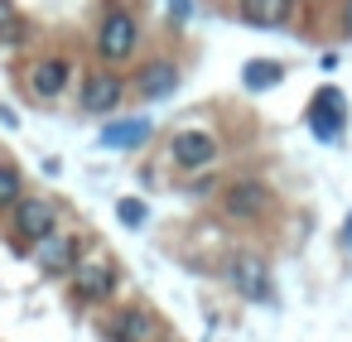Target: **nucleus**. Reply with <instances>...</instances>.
<instances>
[{"label":"nucleus","instance_id":"nucleus-1","mask_svg":"<svg viewBox=\"0 0 352 342\" xmlns=\"http://www.w3.org/2000/svg\"><path fill=\"white\" fill-rule=\"evenodd\" d=\"M217 155H222V145H217V135L203 130V126H188V130H174V135H169V164L184 169V174L212 169Z\"/></svg>","mask_w":352,"mask_h":342},{"label":"nucleus","instance_id":"nucleus-2","mask_svg":"<svg viewBox=\"0 0 352 342\" xmlns=\"http://www.w3.org/2000/svg\"><path fill=\"white\" fill-rule=\"evenodd\" d=\"M135 49H140V20L131 10H107L97 25V54L107 63H126Z\"/></svg>","mask_w":352,"mask_h":342},{"label":"nucleus","instance_id":"nucleus-3","mask_svg":"<svg viewBox=\"0 0 352 342\" xmlns=\"http://www.w3.org/2000/svg\"><path fill=\"white\" fill-rule=\"evenodd\" d=\"M309 130H314V140H323V145H338V140H342V130H347V102H342L338 87H323V92L314 97V106H309Z\"/></svg>","mask_w":352,"mask_h":342},{"label":"nucleus","instance_id":"nucleus-4","mask_svg":"<svg viewBox=\"0 0 352 342\" xmlns=\"http://www.w3.org/2000/svg\"><path fill=\"white\" fill-rule=\"evenodd\" d=\"M227 280H232V289H236L241 299H251V304H270V299H275V284H270V270H265L261 255H232V260H227Z\"/></svg>","mask_w":352,"mask_h":342},{"label":"nucleus","instance_id":"nucleus-5","mask_svg":"<svg viewBox=\"0 0 352 342\" xmlns=\"http://www.w3.org/2000/svg\"><path fill=\"white\" fill-rule=\"evenodd\" d=\"M270 188L265 183H256V179H236L227 193H222V207H227V217L232 222H261L265 212H270Z\"/></svg>","mask_w":352,"mask_h":342},{"label":"nucleus","instance_id":"nucleus-6","mask_svg":"<svg viewBox=\"0 0 352 342\" xmlns=\"http://www.w3.org/2000/svg\"><path fill=\"white\" fill-rule=\"evenodd\" d=\"M121 97H126V78H121V73L97 68V73L82 78V111H87V116H107V111H116Z\"/></svg>","mask_w":352,"mask_h":342},{"label":"nucleus","instance_id":"nucleus-7","mask_svg":"<svg viewBox=\"0 0 352 342\" xmlns=\"http://www.w3.org/2000/svg\"><path fill=\"white\" fill-rule=\"evenodd\" d=\"M58 227V207L49 203V198H15V236H25V241H39V236H49Z\"/></svg>","mask_w":352,"mask_h":342},{"label":"nucleus","instance_id":"nucleus-8","mask_svg":"<svg viewBox=\"0 0 352 342\" xmlns=\"http://www.w3.org/2000/svg\"><path fill=\"white\" fill-rule=\"evenodd\" d=\"M68 275H73L78 299H87V304H102L116 294V265H107V260H78Z\"/></svg>","mask_w":352,"mask_h":342},{"label":"nucleus","instance_id":"nucleus-9","mask_svg":"<svg viewBox=\"0 0 352 342\" xmlns=\"http://www.w3.org/2000/svg\"><path fill=\"white\" fill-rule=\"evenodd\" d=\"M34 246V260H39V270H49V275H68L73 265H78V241L68 236V231H49V236H39V241H30Z\"/></svg>","mask_w":352,"mask_h":342},{"label":"nucleus","instance_id":"nucleus-10","mask_svg":"<svg viewBox=\"0 0 352 342\" xmlns=\"http://www.w3.org/2000/svg\"><path fill=\"white\" fill-rule=\"evenodd\" d=\"M68 82H73V63H68V58H39V63L30 68V92H34L39 102H58V97L68 92Z\"/></svg>","mask_w":352,"mask_h":342},{"label":"nucleus","instance_id":"nucleus-11","mask_svg":"<svg viewBox=\"0 0 352 342\" xmlns=\"http://www.w3.org/2000/svg\"><path fill=\"white\" fill-rule=\"evenodd\" d=\"M107 337H111V342H155V337H160V323H155L150 308H121V313L111 318Z\"/></svg>","mask_w":352,"mask_h":342},{"label":"nucleus","instance_id":"nucleus-12","mask_svg":"<svg viewBox=\"0 0 352 342\" xmlns=\"http://www.w3.org/2000/svg\"><path fill=\"white\" fill-rule=\"evenodd\" d=\"M174 87H179V68H174L169 58H155V63H145V68L135 73V92H140L145 102H164Z\"/></svg>","mask_w":352,"mask_h":342},{"label":"nucleus","instance_id":"nucleus-13","mask_svg":"<svg viewBox=\"0 0 352 342\" xmlns=\"http://www.w3.org/2000/svg\"><path fill=\"white\" fill-rule=\"evenodd\" d=\"M294 15V0H241V20L256 30H280Z\"/></svg>","mask_w":352,"mask_h":342},{"label":"nucleus","instance_id":"nucleus-14","mask_svg":"<svg viewBox=\"0 0 352 342\" xmlns=\"http://www.w3.org/2000/svg\"><path fill=\"white\" fill-rule=\"evenodd\" d=\"M150 140V121L145 116H131V121H111L102 130V145H116V150H135Z\"/></svg>","mask_w":352,"mask_h":342},{"label":"nucleus","instance_id":"nucleus-15","mask_svg":"<svg viewBox=\"0 0 352 342\" xmlns=\"http://www.w3.org/2000/svg\"><path fill=\"white\" fill-rule=\"evenodd\" d=\"M280 78H285V63H275V58H246V63H241L246 92H270Z\"/></svg>","mask_w":352,"mask_h":342},{"label":"nucleus","instance_id":"nucleus-16","mask_svg":"<svg viewBox=\"0 0 352 342\" xmlns=\"http://www.w3.org/2000/svg\"><path fill=\"white\" fill-rule=\"evenodd\" d=\"M25 193V179L15 164H0V207H15V198Z\"/></svg>","mask_w":352,"mask_h":342},{"label":"nucleus","instance_id":"nucleus-17","mask_svg":"<svg viewBox=\"0 0 352 342\" xmlns=\"http://www.w3.org/2000/svg\"><path fill=\"white\" fill-rule=\"evenodd\" d=\"M116 217H121L126 227H145V217H150V207H145L140 198H121V203H116Z\"/></svg>","mask_w":352,"mask_h":342},{"label":"nucleus","instance_id":"nucleus-18","mask_svg":"<svg viewBox=\"0 0 352 342\" xmlns=\"http://www.w3.org/2000/svg\"><path fill=\"white\" fill-rule=\"evenodd\" d=\"M15 25H20L15 5H10V0H0V39H6V34H15Z\"/></svg>","mask_w":352,"mask_h":342},{"label":"nucleus","instance_id":"nucleus-19","mask_svg":"<svg viewBox=\"0 0 352 342\" xmlns=\"http://www.w3.org/2000/svg\"><path fill=\"white\" fill-rule=\"evenodd\" d=\"M169 10H174V20H179V25L193 15V5H188V0H169Z\"/></svg>","mask_w":352,"mask_h":342},{"label":"nucleus","instance_id":"nucleus-20","mask_svg":"<svg viewBox=\"0 0 352 342\" xmlns=\"http://www.w3.org/2000/svg\"><path fill=\"white\" fill-rule=\"evenodd\" d=\"M342 246H347V255H352V212H347V222H342Z\"/></svg>","mask_w":352,"mask_h":342},{"label":"nucleus","instance_id":"nucleus-21","mask_svg":"<svg viewBox=\"0 0 352 342\" xmlns=\"http://www.w3.org/2000/svg\"><path fill=\"white\" fill-rule=\"evenodd\" d=\"M342 30H347V39H352V0L342 5Z\"/></svg>","mask_w":352,"mask_h":342}]
</instances>
